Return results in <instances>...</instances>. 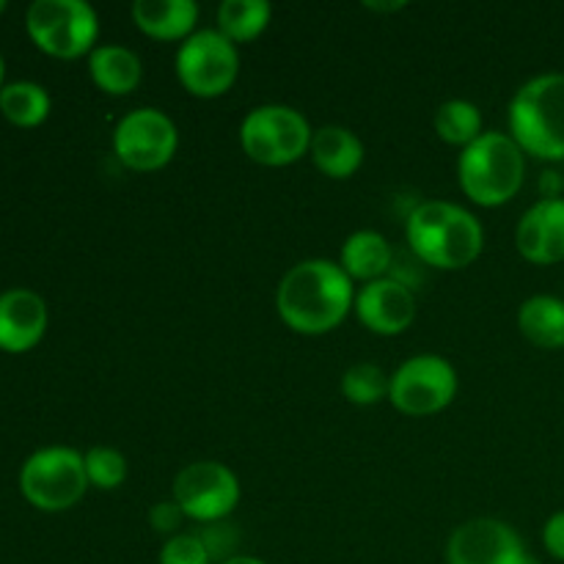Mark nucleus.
Listing matches in <instances>:
<instances>
[{"label":"nucleus","instance_id":"obj_32","mask_svg":"<svg viewBox=\"0 0 564 564\" xmlns=\"http://www.w3.org/2000/svg\"><path fill=\"white\" fill-rule=\"evenodd\" d=\"M218 564H268V562L257 560V556H248V554H237V556H231V560H226V562H218Z\"/></svg>","mask_w":564,"mask_h":564},{"label":"nucleus","instance_id":"obj_21","mask_svg":"<svg viewBox=\"0 0 564 564\" xmlns=\"http://www.w3.org/2000/svg\"><path fill=\"white\" fill-rule=\"evenodd\" d=\"M273 6L268 0H224L218 6V31L229 42H253L270 25Z\"/></svg>","mask_w":564,"mask_h":564},{"label":"nucleus","instance_id":"obj_31","mask_svg":"<svg viewBox=\"0 0 564 564\" xmlns=\"http://www.w3.org/2000/svg\"><path fill=\"white\" fill-rule=\"evenodd\" d=\"M367 6L369 11H402L405 9V0H389V3H378V0H369V3H364Z\"/></svg>","mask_w":564,"mask_h":564},{"label":"nucleus","instance_id":"obj_23","mask_svg":"<svg viewBox=\"0 0 564 564\" xmlns=\"http://www.w3.org/2000/svg\"><path fill=\"white\" fill-rule=\"evenodd\" d=\"M0 110L20 127H36L50 113V94L39 83L17 80L0 88Z\"/></svg>","mask_w":564,"mask_h":564},{"label":"nucleus","instance_id":"obj_9","mask_svg":"<svg viewBox=\"0 0 564 564\" xmlns=\"http://www.w3.org/2000/svg\"><path fill=\"white\" fill-rule=\"evenodd\" d=\"M457 372L446 358L424 352L413 356L391 375L389 402L405 416H433L452 405Z\"/></svg>","mask_w":564,"mask_h":564},{"label":"nucleus","instance_id":"obj_30","mask_svg":"<svg viewBox=\"0 0 564 564\" xmlns=\"http://www.w3.org/2000/svg\"><path fill=\"white\" fill-rule=\"evenodd\" d=\"M540 191H543V198H562L564 176L556 174V171H545L540 176Z\"/></svg>","mask_w":564,"mask_h":564},{"label":"nucleus","instance_id":"obj_19","mask_svg":"<svg viewBox=\"0 0 564 564\" xmlns=\"http://www.w3.org/2000/svg\"><path fill=\"white\" fill-rule=\"evenodd\" d=\"M88 72H91V80L105 94H113V97L132 94L143 77L141 58L130 47H121V44H99V47H94L91 55H88Z\"/></svg>","mask_w":564,"mask_h":564},{"label":"nucleus","instance_id":"obj_7","mask_svg":"<svg viewBox=\"0 0 564 564\" xmlns=\"http://www.w3.org/2000/svg\"><path fill=\"white\" fill-rule=\"evenodd\" d=\"M25 25L39 50L55 58L91 55L99 36L97 11L86 0H33Z\"/></svg>","mask_w":564,"mask_h":564},{"label":"nucleus","instance_id":"obj_2","mask_svg":"<svg viewBox=\"0 0 564 564\" xmlns=\"http://www.w3.org/2000/svg\"><path fill=\"white\" fill-rule=\"evenodd\" d=\"M405 237L424 264L463 270L477 262L485 248V229L477 215L452 202H422L408 215Z\"/></svg>","mask_w":564,"mask_h":564},{"label":"nucleus","instance_id":"obj_22","mask_svg":"<svg viewBox=\"0 0 564 564\" xmlns=\"http://www.w3.org/2000/svg\"><path fill=\"white\" fill-rule=\"evenodd\" d=\"M435 132H438L441 141L452 143V147H463L477 141L482 135V113L474 102L468 99H446L444 105H438L435 110Z\"/></svg>","mask_w":564,"mask_h":564},{"label":"nucleus","instance_id":"obj_24","mask_svg":"<svg viewBox=\"0 0 564 564\" xmlns=\"http://www.w3.org/2000/svg\"><path fill=\"white\" fill-rule=\"evenodd\" d=\"M391 375H386L378 364H352L341 375V394L352 405H378L389 400Z\"/></svg>","mask_w":564,"mask_h":564},{"label":"nucleus","instance_id":"obj_8","mask_svg":"<svg viewBox=\"0 0 564 564\" xmlns=\"http://www.w3.org/2000/svg\"><path fill=\"white\" fill-rule=\"evenodd\" d=\"M240 75V53L220 31L204 28L176 50V77L193 97H220Z\"/></svg>","mask_w":564,"mask_h":564},{"label":"nucleus","instance_id":"obj_20","mask_svg":"<svg viewBox=\"0 0 564 564\" xmlns=\"http://www.w3.org/2000/svg\"><path fill=\"white\" fill-rule=\"evenodd\" d=\"M518 328L532 345L545 350L564 347V301L554 295H532L518 308Z\"/></svg>","mask_w":564,"mask_h":564},{"label":"nucleus","instance_id":"obj_16","mask_svg":"<svg viewBox=\"0 0 564 564\" xmlns=\"http://www.w3.org/2000/svg\"><path fill=\"white\" fill-rule=\"evenodd\" d=\"M132 22L141 28L147 36L176 42L196 33L198 3L193 0H135L130 6Z\"/></svg>","mask_w":564,"mask_h":564},{"label":"nucleus","instance_id":"obj_28","mask_svg":"<svg viewBox=\"0 0 564 564\" xmlns=\"http://www.w3.org/2000/svg\"><path fill=\"white\" fill-rule=\"evenodd\" d=\"M182 521H185V512H182V507L176 505L174 499L160 501V505H154L152 510H149V523H152L154 532L169 534V538L180 534Z\"/></svg>","mask_w":564,"mask_h":564},{"label":"nucleus","instance_id":"obj_1","mask_svg":"<svg viewBox=\"0 0 564 564\" xmlns=\"http://www.w3.org/2000/svg\"><path fill=\"white\" fill-rule=\"evenodd\" d=\"M356 303L352 279L330 259L292 264L275 290V312L292 330L319 336L345 323Z\"/></svg>","mask_w":564,"mask_h":564},{"label":"nucleus","instance_id":"obj_15","mask_svg":"<svg viewBox=\"0 0 564 564\" xmlns=\"http://www.w3.org/2000/svg\"><path fill=\"white\" fill-rule=\"evenodd\" d=\"M47 330V306L31 290H9L0 295V347L25 352Z\"/></svg>","mask_w":564,"mask_h":564},{"label":"nucleus","instance_id":"obj_33","mask_svg":"<svg viewBox=\"0 0 564 564\" xmlns=\"http://www.w3.org/2000/svg\"><path fill=\"white\" fill-rule=\"evenodd\" d=\"M0 88H3V58H0Z\"/></svg>","mask_w":564,"mask_h":564},{"label":"nucleus","instance_id":"obj_4","mask_svg":"<svg viewBox=\"0 0 564 564\" xmlns=\"http://www.w3.org/2000/svg\"><path fill=\"white\" fill-rule=\"evenodd\" d=\"M510 135L527 154L564 160V72H545L516 91Z\"/></svg>","mask_w":564,"mask_h":564},{"label":"nucleus","instance_id":"obj_26","mask_svg":"<svg viewBox=\"0 0 564 564\" xmlns=\"http://www.w3.org/2000/svg\"><path fill=\"white\" fill-rule=\"evenodd\" d=\"M160 564H213V556L198 534L180 532L163 543Z\"/></svg>","mask_w":564,"mask_h":564},{"label":"nucleus","instance_id":"obj_18","mask_svg":"<svg viewBox=\"0 0 564 564\" xmlns=\"http://www.w3.org/2000/svg\"><path fill=\"white\" fill-rule=\"evenodd\" d=\"M391 262H394L391 242L386 240L380 231L372 229L352 231L339 253L341 270H345L352 281H364V284L386 279V273L391 270Z\"/></svg>","mask_w":564,"mask_h":564},{"label":"nucleus","instance_id":"obj_6","mask_svg":"<svg viewBox=\"0 0 564 564\" xmlns=\"http://www.w3.org/2000/svg\"><path fill=\"white\" fill-rule=\"evenodd\" d=\"M86 460L69 446L33 452L20 471V490L36 510L61 512L86 496Z\"/></svg>","mask_w":564,"mask_h":564},{"label":"nucleus","instance_id":"obj_5","mask_svg":"<svg viewBox=\"0 0 564 564\" xmlns=\"http://www.w3.org/2000/svg\"><path fill=\"white\" fill-rule=\"evenodd\" d=\"M312 124L301 110L290 105H259L248 110L240 124L242 152L262 165L297 163L312 147Z\"/></svg>","mask_w":564,"mask_h":564},{"label":"nucleus","instance_id":"obj_3","mask_svg":"<svg viewBox=\"0 0 564 564\" xmlns=\"http://www.w3.org/2000/svg\"><path fill=\"white\" fill-rule=\"evenodd\" d=\"M516 138L507 132L488 130L463 149L457 160V182L463 193L479 207L507 204L523 185L527 158Z\"/></svg>","mask_w":564,"mask_h":564},{"label":"nucleus","instance_id":"obj_10","mask_svg":"<svg viewBox=\"0 0 564 564\" xmlns=\"http://www.w3.org/2000/svg\"><path fill=\"white\" fill-rule=\"evenodd\" d=\"M174 501L185 518L198 523H218L240 505V479L218 460L187 463L174 479Z\"/></svg>","mask_w":564,"mask_h":564},{"label":"nucleus","instance_id":"obj_17","mask_svg":"<svg viewBox=\"0 0 564 564\" xmlns=\"http://www.w3.org/2000/svg\"><path fill=\"white\" fill-rule=\"evenodd\" d=\"M314 165L330 180H350L364 163V143L350 127L325 124L314 130L308 147Z\"/></svg>","mask_w":564,"mask_h":564},{"label":"nucleus","instance_id":"obj_13","mask_svg":"<svg viewBox=\"0 0 564 564\" xmlns=\"http://www.w3.org/2000/svg\"><path fill=\"white\" fill-rule=\"evenodd\" d=\"M352 308H356L358 319L372 334L380 336L402 334L416 319V297H413L411 286L405 281L394 279V275L364 284L358 290Z\"/></svg>","mask_w":564,"mask_h":564},{"label":"nucleus","instance_id":"obj_25","mask_svg":"<svg viewBox=\"0 0 564 564\" xmlns=\"http://www.w3.org/2000/svg\"><path fill=\"white\" fill-rule=\"evenodd\" d=\"M86 460V477L88 485L99 490H116L124 485L127 479V457L121 455L113 446H91V449L83 455Z\"/></svg>","mask_w":564,"mask_h":564},{"label":"nucleus","instance_id":"obj_34","mask_svg":"<svg viewBox=\"0 0 564 564\" xmlns=\"http://www.w3.org/2000/svg\"><path fill=\"white\" fill-rule=\"evenodd\" d=\"M6 9V3H3V0H0V11H3Z\"/></svg>","mask_w":564,"mask_h":564},{"label":"nucleus","instance_id":"obj_11","mask_svg":"<svg viewBox=\"0 0 564 564\" xmlns=\"http://www.w3.org/2000/svg\"><path fill=\"white\" fill-rule=\"evenodd\" d=\"M180 130L174 119L158 108H135L119 119L113 130V152L127 169L158 171L174 160Z\"/></svg>","mask_w":564,"mask_h":564},{"label":"nucleus","instance_id":"obj_14","mask_svg":"<svg viewBox=\"0 0 564 564\" xmlns=\"http://www.w3.org/2000/svg\"><path fill=\"white\" fill-rule=\"evenodd\" d=\"M516 246L534 264L564 259V198H540L518 220Z\"/></svg>","mask_w":564,"mask_h":564},{"label":"nucleus","instance_id":"obj_27","mask_svg":"<svg viewBox=\"0 0 564 564\" xmlns=\"http://www.w3.org/2000/svg\"><path fill=\"white\" fill-rule=\"evenodd\" d=\"M198 538L204 540V545H207L209 556H213V562H226L231 560L235 554V545H237V534H235V527H226L224 521L218 523H209L207 529H204Z\"/></svg>","mask_w":564,"mask_h":564},{"label":"nucleus","instance_id":"obj_12","mask_svg":"<svg viewBox=\"0 0 564 564\" xmlns=\"http://www.w3.org/2000/svg\"><path fill=\"white\" fill-rule=\"evenodd\" d=\"M446 564H540L521 534L499 518H471L452 532Z\"/></svg>","mask_w":564,"mask_h":564},{"label":"nucleus","instance_id":"obj_29","mask_svg":"<svg viewBox=\"0 0 564 564\" xmlns=\"http://www.w3.org/2000/svg\"><path fill=\"white\" fill-rule=\"evenodd\" d=\"M543 543L551 556L564 562V510L554 512V516L549 518V523H545L543 529Z\"/></svg>","mask_w":564,"mask_h":564}]
</instances>
